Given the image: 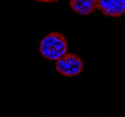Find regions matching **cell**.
<instances>
[{
	"label": "cell",
	"instance_id": "cell-1",
	"mask_svg": "<svg viewBox=\"0 0 125 117\" xmlns=\"http://www.w3.org/2000/svg\"><path fill=\"white\" fill-rule=\"evenodd\" d=\"M68 43L66 36L60 32H51L42 39L39 51L42 56L50 60H57L66 54Z\"/></svg>",
	"mask_w": 125,
	"mask_h": 117
},
{
	"label": "cell",
	"instance_id": "cell-2",
	"mask_svg": "<svg viewBox=\"0 0 125 117\" xmlns=\"http://www.w3.org/2000/svg\"><path fill=\"white\" fill-rule=\"evenodd\" d=\"M56 71L61 75L67 77H74L83 72V62L81 57L75 54H66L57 59Z\"/></svg>",
	"mask_w": 125,
	"mask_h": 117
},
{
	"label": "cell",
	"instance_id": "cell-3",
	"mask_svg": "<svg viewBox=\"0 0 125 117\" xmlns=\"http://www.w3.org/2000/svg\"><path fill=\"white\" fill-rule=\"evenodd\" d=\"M98 8L109 17H120L125 11V0H99Z\"/></svg>",
	"mask_w": 125,
	"mask_h": 117
},
{
	"label": "cell",
	"instance_id": "cell-4",
	"mask_svg": "<svg viewBox=\"0 0 125 117\" xmlns=\"http://www.w3.org/2000/svg\"><path fill=\"white\" fill-rule=\"evenodd\" d=\"M70 7L77 14L87 15L97 9L99 0H70Z\"/></svg>",
	"mask_w": 125,
	"mask_h": 117
},
{
	"label": "cell",
	"instance_id": "cell-5",
	"mask_svg": "<svg viewBox=\"0 0 125 117\" xmlns=\"http://www.w3.org/2000/svg\"><path fill=\"white\" fill-rule=\"evenodd\" d=\"M36 1H38V2H43V3H52V2L58 1V0H36Z\"/></svg>",
	"mask_w": 125,
	"mask_h": 117
}]
</instances>
